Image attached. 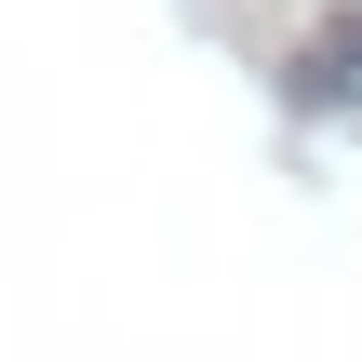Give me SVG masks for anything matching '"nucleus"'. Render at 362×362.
<instances>
[{
	"label": "nucleus",
	"mask_w": 362,
	"mask_h": 362,
	"mask_svg": "<svg viewBox=\"0 0 362 362\" xmlns=\"http://www.w3.org/2000/svg\"><path fill=\"white\" fill-rule=\"evenodd\" d=\"M309 94H362V13H336L309 40Z\"/></svg>",
	"instance_id": "1"
}]
</instances>
